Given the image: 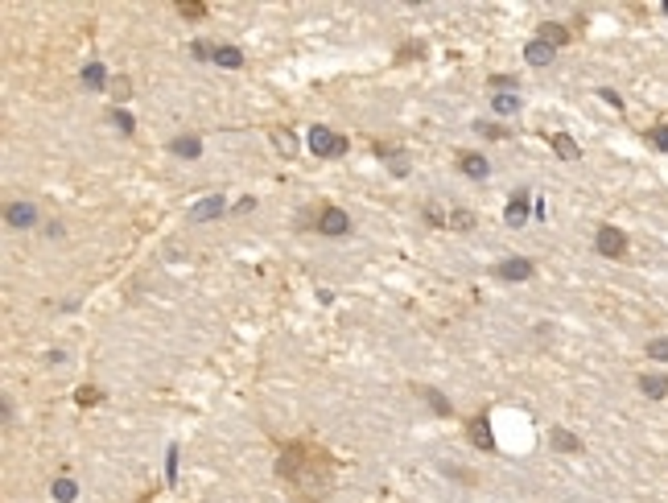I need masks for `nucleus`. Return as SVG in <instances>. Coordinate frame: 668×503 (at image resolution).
<instances>
[{
	"label": "nucleus",
	"instance_id": "1",
	"mask_svg": "<svg viewBox=\"0 0 668 503\" xmlns=\"http://www.w3.org/2000/svg\"><path fill=\"white\" fill-rule=\"evenodd\" d=\"M310 153L313 157H330L334 161V157H347V153H351V141L318 124V128H310Z\"/></svg>",
	"mask_w": 668,
	"mask_h": 503
},
{
	"label": "nucleus",
	"instance_id": "2",
	"mask_svg": "<svg viewBox=\"0 0 668 503\" xmlns=\"http://www.w3.org/2000/svg\"><path fill=\"white\" fill-rule=\"evenodd\" d=\"M594 248L602 252V256H606V260H619L623 252H627V240H623V231H619V227H598Z\"/></svg>",
	"mask_w": 668,
	"mask_h": 503
},
{
	"label": "nucleus",
	"instance_id": "3",
	"mask_svg": "<svg viewBox=\"0 0 668 503\" xmlns=\"http://www.w3.org/2000/svg\"><path fill=\"white\" fill-rule=\"evenodd\" d=\"M318 231H322V236H347V231H351V215L338 211V207H326V211L318 215Z\"/></svg>",
	"mask_w": 668,
	"mask_h": 503
},
{
	"label": "nucleus",
	"instance_id": "4",
	"mask_svg": "<svg viewBox=\"0 0 668 503\" xmlns=\"http://www.w3.org/2000/svg\"><path fill=\"white\" fill-rule=\"evenodd\" d=\"M223 207H227V202H223V194H207L202 202H194V207H190V223H207V219H219V215H223Z\"/></svg>",
	"mask_w": 668,
	"mask_h": 503
},
{
	"label": "nucleus",
	"instance_id": "5",
	"mask_svg": "<svg viewBox=\"0 0 668 503\" xmlns=\"http://www.w3.org/2000/svg\"><path fill=\"white\" fill-rule=\"evenodd\" d=\"M495 272H500L503 281H528V277H532V260H524V256H512V260H503Z\"/></svg>",
	"mask_w": 668,
	"mask_h": 503
},
{
	"label": "nucleus",
	"instance_id": "6",
	"mask_svg": "<svg viewBox=\"0 0 668 503\" xmlns=\"http://www.w3.org/2000/svg\"><path fill=\"white\" fill-rule=\"evenodd\" d=\"M553 54H557V46H549V42H528L524 46V62H532V67H549L553 62Z\"/></svg>",
	"mask_w": 668,
	"mask_h": 503
},
{
	"label": "nucleus",
	"instance_id": "7",
	"mask_svg": "<svg viewBox=\"0 0 668 503\" xmlns=\"http://www.w3.org/2000/svg\"><path fill=\"white\" fill-rule=\"evenodd\" d=\"M503 219H507V227H524V219H528V190H520L512 202H507Z\"/></svg>",
	"mask_w": 668,
	"mask_h": 503
},
{
	"label": "nucleus",
	"instance_id": "8",
	"mask_svg": "<svg viewBox=\"0 0 668 503\" xmlns=\"http://www.w3.org/2000/svg\"><path fill=\"white\" fill-rule=\"evenodd\" d=\"M458 169H462V173H466V178H487V173H491V166H487V157H478V153H462V157H458Z\"/></svg>",
	"mask_w": 668,
	"mask_h": 503
},
{
	"label": "nucleus",
	"instance_id": "9",
	"mask_svg": "<svg viewBox=\"0 0 668 503\" xmlns=\"http://www.w3.org/2000/svg\"><path fill=\"white\" fill-rule=\"evenodd\" d=\"M553 153H557L561 161H582V149H577V141H573V137H565V132H553Z\"/></svg>",
	"mask_w": 668,
	"mask_h": 503
},
{
	"label": "nucleus",
	"instance_id": "10",
	"mask_svg": "<svg viewBox=\"0 0 668 503\" xmlns=\"http://www.w3.org/2000/svg\"><path fill=\"white\" fill-rule=\"evenodd\" d=\"M471 441H475L478 450H495V437H491V421H487V417H475V421H471Z\"/></svg>",
	"mask_w": 668,
	"mask_h": 503
},
{
	"label": "nucleus",
	"instance_id": "11",
	"mask_svg": "<svg viewBox=\"0 0 668 503\" xmlns=\"http://www.w3.org/2000/svg\"><path fill=\"white\" fill-rule=\"evenodd\" d=\"M4 219H8V227H33V219H38V211H33L29 202H13V207L4 211Z\"/></svg>",
	"mask_w": 668,
	"mask_h": 503
},
{
	"label": "nucleus",
	"instance_id": "12",
	"mask_svg": "<svg viewBox=\"0 0 668 503\" xmlns=\"http://www.w3.org/2000/svg\"><path fill=\"white\" fill-rule=\"evenodd\" d=\"M640 392H644V396H652V400L668 396V376H640Z\"/></svg>",
	"mask_w": 668,
	"mask_h": 503
},
{
	"label": "nucleus",
	"instance_id": "13",
	"mask_svg": "<svg viewBox=\"0 0 668 503\" xmlns=\"http://www.w3.org/2000/svg\"><path fill=\"white\" fill-rule=\"evenodd\" d=\"M549 441L557 446V450H561V454H577V450H582V441H577V437H573L570 429H561V425H557V429L549 433Z\"/></svg>",
	"mask_w": 668,
	"mask_h": 503
},
{
	"label": "nucleus",
	"instance_id": "14",
	"mask_svg": "<svg viewBox=\"0 0 668 503\" xmlns=\"http://www.w3.org/2000/svg\"><path fill=\"white\" fill-rule=\"evenodd\" d=\"M541 42H549V46H565V42H570V29H565V25H557V21H545V25H541Z\"/></svg>",
	"mask_w": 668,
	"mask_h": 503
},
{
	"label": "nucleus",
	"instance_id": "15",
	"mask_svg": "<svg viewBox=\"0 0 668 503\" xmlns=\"http://www.w3.org/2000/svg\"><path fill=\"white\" fill-rule=\"evenodd\" d=\"M491 108H495L500 116H512V112L520 108V96H516V91H495V96H491Z\"/></svg>",
	"mask_w": 668,
	"mask_h": 503
},
{
	"label": "nucleus",
	"instance_id": "16",
	"mask_svg": "<svg viewBox=\"0 0 668 503\" xmlns=\"http://www.w3.org/2000/svg\"><path fill=\"white\" fill-rule=\"evenodd\" d=\"M215 62H219V67H227V71H236V67H243V54H239L236 46H219Z\"/></svg>",
	"mask_w": 668,
	"mask_h": 503
},
{
	"label": "nucleus",
	"instance_id": "17",
	"mask_svg": "<svg viewBox=\"0 0 668 503\" xmlns=\"http://www.w3.org/2000/svg\"><path fill=\"white\" fill-rule=\"evenodd\" d=\"M272 144H277L285 157H293V153H297V137H293L289 128H277V132H272Z\"/></svg>",
	"mask_w": 668,
	"mask_h": 503
},
{
	"label": "nucleus",
	"instance_id": "18",
	"mask_svg": "<svg viewBox=\"0 0 668 503\" xmlns=\"http://www.w3.org/2000/svg\"><path fill=\"white\" fill-rule=\"evenodd\" d=\"M421 396H425V400H430V408H433V412H442V417H450V400H446V396H442V392H437V388H425V392H421Z\"/></svg>",
	"mask_w": 668,
	"mask_h": 503
},
{
	"label": "nucleus",
	"instance_id": "19",
	"mask_svg": "<svg viewBox=\"0 0 668 503\" xmlns=\"http://www.w3.org/2000/svg\"><path fill=\"white\" fill-rule=\"evenodd\" d=\"M83 83H87V87H103V83H108L103 67H99V62H87V67H83Z\"/></svg>",
	"mask_w": 668,
	"mask_h": 503
},
{
	"label": "nucleus",
	"instance_id": "20",
	"mask_svg": "<svg viewBox=\"0 0 668 503\" xmlns=\"http://www.w3.org/2000/svg\"><path fill=\"white\" fill-rule=\"evenodd\" d=\"M173 153H178V157H198L202 144L194 141V137H178V141H173Z\"/></svg>",
	"mask_w": 668,
	"mask_h": 503
},
{
	"label": "nucleus",
	"instance_id": "21",
	"mask_svg": "<svg viewBox=\"0 0 668 503\" xmlns=\"http://www.w3.org/2000/svg\"><path fill=\"white\" fill-rule=\"evenodd\" d=\"M446 227H454V231H471L475 227V215L471 211H450V223Z\"/></svg>",
	"mask_w": 668,
	"mask_h": 503
},
{
	"label": "nucleus",
	"instance_id": "22",
	"mask_svg": "<svg viewBox=\"0 0 668 503\" xmlns=\"http://www.w3.org/2000/svg\"><path fill=\"white\" fill-rule=\"evenodd\" d=\"M647 359L668 363V338H652V342H647Z\"/></svg>",
	"mask_w": 668,
	"mask_h": 503
},
{
	"label": "nucleus",
	"instance_id": "23",
	"mask_svg": "<svg viewBox=\"0 0 668 503\" xmlns=\"http://www.w3.org/2000/svg\"><path fill=\"white\" fill-rule=\"evenodd\" d=\"M54 499H58V503H71V499H74V482H71V479H58V482H54Z\"/></svg>",
	"mask_w": 668,
	"mask_h": 503
},
{
	"label": "nucleus",
	"instance_id": "24",
	"mask_svg": "<svg viewBox=\"0 0 668 503\" xmlns=\"http://www.w3.org/2000/svg\"><path fill=\"white\" fill-rule=\"evenodd\" d=\"M491 87H495V91H520V83H516L512 74H491Z\"/></svg>",
	"mask_w": 668,
	"mask_h": 503
},
{
	"label": "nucleus",
	"instance_id": "25",
	"mask_svg": "<svg viewBox=\"0 0 668 503\" xmlns=\"http://www.w3.org/2000/svg\"><path fill=\"white\" fill-rule=\"evenodd\" d=\"M178 8H182V17H202L207 13V4H198V0H182Z\"/></svg>",
	"mask_w": 668,
	"mask_h": 503
},
{
	"label": "nucleus",
	"instance_id": "26",
	"mask_svg": "<svg viewBox=\"0 0 668 503\" xmlns=\"http://www.w3.org/2000/svg\"><path fill=\"white\" fill-rule=\"evenodd\" d=\"M652 144H656L660 153H668V124H660V128H652Z\"/></svg>",
	"mask_w": 668,
	"mask_h": 503
},
{
	"label": "nucleus",
	"instance_id": "27",
	"mask_svg": "<svg viewBox=\"0 0 668 503\" xmlns=\"http://www.w3.org/2000/svg\"><path fill=\"white\" fill-rule=\"evenodd\" d=\"M112 124H116L120 132H132V116H128V112H120V108L112 112Z\"/></svg>",
	"mask_w": 668,
	"mask_h": 503
},
{
	"label": "nucleus",
	"instance_id": "28",
	"mask_svg": "<svg viewBox=\"0 0 668 503\" xmlns=\"http://www.w3.org/2000/svg\"><path fill=\"white\" fill-rule=\"evenodd\" d=\"M219 46H211V42H194V58H215Z\"/></svg>",
	"mask_w": 668,
	"mask_h": 503
},
{
	"label": "nucleus",
	"instance_id": "29",
	"mask_svg": "<svg viewBox=\"0 0 668 503\" xmlns=\"http://www.w3.org/2000/svg\"><path fill=\"white\" fill-rule=\"evenodd\" d=\"M96 400H99L96 388H79V405H96Z\"/></svg>",
	"mask_w": 668,
	"mask_h": 503
},
{
	"label": "nucleus",
	"instance_id": "30",
	"mask_svg": "<svg viewBox=\"0 0 668 503\" xmlns=\"http://www.w3.org/2000/svg\"><path fill=\"white\" fill-rule=\"evenodd\" d=\"M112 91H116V99L124 103V99H128V79H116V83H112Z\"/></svg>",
	"mask_w": 668,
	"mask_h": 503
},
{
	"label": "nucleus",
	"instance_id": "31",
	"mask_svg": "<svg viewBox=\"0 0 668 503\" xmlns=\"http://www.w3.org/2000/svg\"><path fill=\"white\" fill-rule=\"evenodd\" d=\"M598 96L606 99V103H611V108H623V99L615 96V91H611V87H602V91H598Z\"/></svg>",
	"mask_w": 668,
	"mask_h": 503
},
{
	"label": "nucleus",
	"instance_id": "32",
	"mask_svg": "<svg viewBox=\"0 0 668 503\" xmlns=\"http://www.w3.org/2000/svg\"><path fill=\"white\" fill-rule=\"evenodd\" d=\"M425 219H430L433 227H442V223H446V219H442V211H437V207H425Z\"/></svg>",
	"mask_w": 668,
	"mask_h": 503
},
{
	"label": "nucleus",
	"instance_id": "33",
	"mask_svg": "<svg viewBox=\"0 0 668 503\" xmlns=\"http://www.w3.org/2000/svg\"><path fill=\"white\" fill-rule=\"evenodd\" d=\"M166 470H169V479L178 475V450H169V462H166Z\"/></svg>",
	"mask_w": 668,
	"mask_h": 503
}]
</instances>
